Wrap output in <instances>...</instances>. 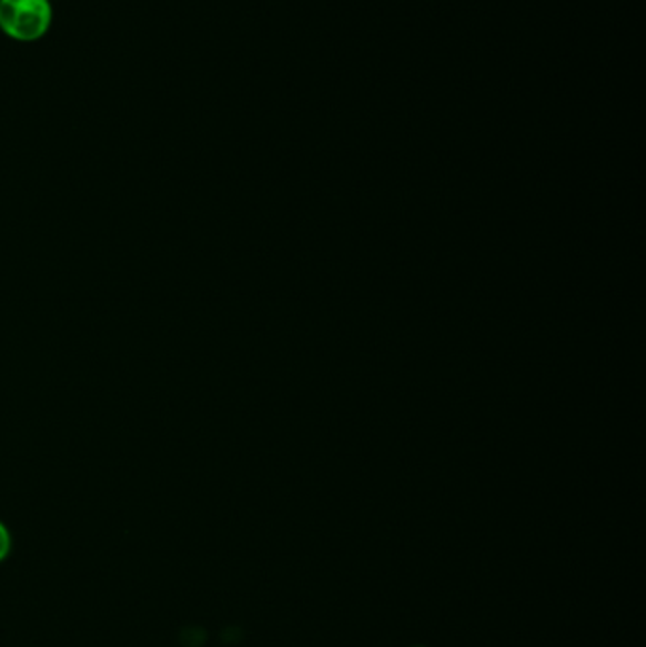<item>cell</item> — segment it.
Returning <instances> with one entry per match:
<instances>
[{"instance_id": "obj_1", "label": "cell", "mask_w": 646, "mask_h": 647, "mask_svg": "<svg viewBox=\"0 0 646 647\" xmlns=\"http://www.w3.org/2000/svg\"><path fill=\"white\" fill-rule=\"evenodd\" d=\"M50 0H0V31L20 42L44 37L52 26Z\"/></svg>"}, {"instance_id": "obj_2", "label": "cell", "mask_w": 646, "mask_h": 647, "mask_svg": "<svg viewBox=\"0 0 646 647\" xmlns=\"http://www.w3.org/2000/svg\"><path fill=\"white\" fill-rule=\"evenodd\" d=\"M10 547H12V538H10V533H8L7 526L0 523V563H2V560L8 557Z\"/></svg>"}]
</instances>
